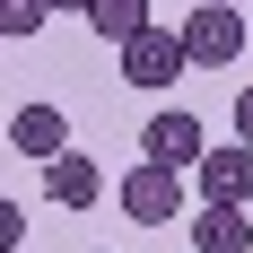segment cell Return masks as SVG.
Here are the masks:
<instances>
[{
  "label": "cell",
  "instance_id": "cell-5",
  "mask_svg": "<svg viewBox=\"0 0 253 253\" xmlns=\"http://www.w3.org/2000/svg\"><path fill=\"white\" fill-rule=\"evenodd\" d=\"M96 192H105V166H96V157H79V149L44 157V201L52 210H96Z\"/></svg>",
  "mask_w": 253,
  "mask_h": 253
},
{
  "label": "cell",
  "instance_id": "cell-8",
  "mask_svg": "<svg viewBox=\"0 0 253 253\" xmlns=\"http://www.w3.org/2000/svg\"><path fill=\"white\" fill-rule=\"evenodd\" d=\"M9 149H18V157H61V149H70L61 105H18V114H9Z\"/></svg>",
  "mask_w": 253,
  "mask_h": 253
},
{
  "label": "cell",
  "instance_id": "cell-7",
  "mask_svg": "<svg viewBox=\"0 0 253 253\" xmlns=\"http://www.w3.org/2000/svg\"><path fill=\"white\" fill-rule=\"evenodd\" d=\"M183 236H192V253H253V227H245L236 201H201L183 218Z\"/></svg>",
  "mask_w": 253,
  "mask_h": 253
},
{
  "label": "cell",
  "instance_id": "cell-10",
  "mask_svg": "<svg viewBox=\"0 0 253 253\" xmlns=\"http://www.w3.org/2000/svg\"><path fill=\"white\" fill-rule=\"evenodd\" d=\"M44 18H52V0H0V35H9V44H26Z\"/></svg>",
  "mask_w": 253,
  "mask_h": 253
},
{
  "label": "cell",
  "instance_id": "cell-6",
  "mask_svg": "<svg viewBox=\"0 0 253 253\" xmlns=\"http://www.w3.org/2000/svg\"><path fill=\"white\" fill-rule=\"evenodd\" d=\"M192 183H201V201H253V149L245 140H227V149H210L201 166H192Z\"/></svg>",
  "mask_w": 253,
  "mask_h": 253
},
{
  "label": "cell",
  "instance_id": "cell-12",
  "mask_svg": "<svg viewBox=\"0 0 253 253\" xmlns=\"http://www.w3.org/2000/svg\"><path fill=\"white\" fill-rule=\"evenodd\" d=\"M236 140L253 149V87H236Z\"/></svg>",
  "mask_w": 253,
  "mask_h": 253
},
{
  "label": "cell",
  "instance_id": "cell-13",
  "mask_svg": "<svg viewBox=\"0 0 253 253\" xmlns=\"http://www.w3.org/2000/svg\"><path fill=\"white\" fill-rule=\"evenodd\" d=\"M52 9H87V0H52Z\"/></svg>",
  "mask_w": 253,
  "mask_h": 253
},
{
  "label": "cell",
  "instance_id": "cell-3",
  "mask_svg": "<svg viewBox=\"0 0 253 253\" xmlns=\"http://www.w3.org/2000/svg\"><path fill=\"white\" fill-rule=\"evenodd\" d=\"M175 70H192L183 26H140V35L123 44V79L131 87H175Z\"/></svg>",
  "mask_w": 253,
  "mask_h": 253
},
{
  "label": "cell",
  "instance_id": "cell-9",
  "mask_svg": "<svg viewBox=\"0 0 253 253\" xmlns=\"http://www.w3.org/2000/svg\"><path fill=\"white\" fill-rule=\"evenodd\" d=\"M87 26H96L105 44H131V35L157 26V18H149V0H87Z\"/></svg>",
  "mask_w": 253,
  "mask_h": 253
},
{
  "label": "cell",
  "instance_id": "cell-11",
  "mask_svg": "<svg viewBox=\"0 0 253 253\" xmlns=\"http://www.w3.org/2000/svg\"><path fill=\"white\" fill-rule=\"evenodd\" d=\"M18 245H26V210H18V201H0V253H18Z\"/></svg>",
  "mask_w": 253,
  "mask_h": 253
},
{
  "label": "cell",
  "instance_id": "cell-14",
  "mask_svg": "<svg viewBox=\"0 0 253 253\" xmlns=\"http://www.w3.org/2000/svg\"><path fill=\"white\" fill-rule=\"evenodd\" d=\"M227 9H245V0H227Z\"/></svg>",
  "mask_w": 253,
  "mask_h": 253
},
{
  "label": "cell",
  "instance_id": "cell-1",
  "mask_svg": "<svg viewBox=\"0 0 253 253\" xmlns=\"http://www.w3.org/2000/svg\"><path fill=\"white\" fill-rule=\"evenodd\" d=\"M183 201H192V183H183V166H157V157H140L123 175V210L140 218V227H175Z\"/></svg>",
  "mask_w": 253,
  "mask_h": 253
},
{
  "label": "cell",
  "instance_id": "cell-4",
  "mask_svg": "<svg viewBox=\"0 0 253 253\" xmlns=\"http://www.w3.org/2000/svg\"><path fill=\"white\" fill-rule=\"evenodd\" d=\"M140 157H157V166H201L210 157V140H201V114L192 105H166V114H149V131H140Z\"/></svg>",
  "mask_w": 253,
  "mask_h": 253
},
{
  "label": "cell",
  "instance_id": "cell-2",
  "mask_svg": "<svg viewBox=\"0 0 253 253\" xmlns=\"http://www.w3.org/2000/svg\"><path fill=\"white\" fill-rule=\"evenodd\" d=\"M183 52H192L201 70H227L236 52H245V9H227V0H201V9L183 18Z\"/></svg>",
  "mask_w": 253,
  "mask_h": 253
}]
</instances>
